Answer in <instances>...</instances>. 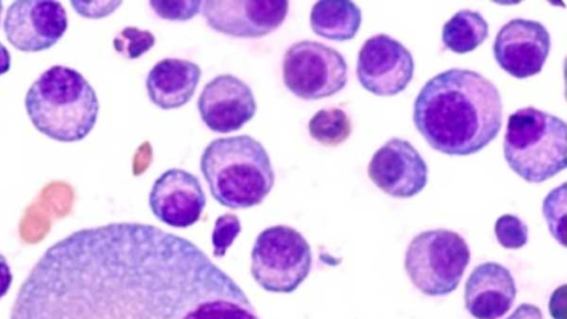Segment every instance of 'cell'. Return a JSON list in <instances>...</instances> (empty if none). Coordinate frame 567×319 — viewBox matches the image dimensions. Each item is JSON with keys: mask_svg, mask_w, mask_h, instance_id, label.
<instances>
[{"mask_svg": "<svg viewBox=\"0 0 567 319\" xmlns=\"http://www.w3.org/2000/svg\"><path fill=\"white\" fill-rule=\"evenodd\" d=\"M24 106L33 126L58 142L85 138L97 121L100 103L93 86L78 70L52 65L29 88Z\"/></svg>", "mask_w": 567, "mask_h": 319, "instance_id": "obj_3", "label": "cell"}, {"mask_svg": "<svg viewBox=\"0 0 567 319\" xmlns=\"http://www.w3.org/2000/svg\"><path fill=\"white\" fill-rule=\"evenodd\" d=\"M465 239L450 229H429L414 236L404 257L405 271L422 294L437 297L453 292L470 263Z\"/></svg>", "mask_w": 567, "mask_h": 319, "instance_id": "obj_6", "label": "cell"}, {"mask_svg": "<svg viewBox=\"0 0 567 319\" xmlns=\"http://www.w3.org/2000/svg\"><path fill=\"white\" fill-rule=\"evenodd\" d=\"M66 29L68 14L59 1H13L3 19L8 42L22 52H40L52 48Z\"/></svg>", "mask_w": 567, "mask_h": 319, "instance_id": "obj_10", "label": "cell"}, {"mask_svg": "<svg viewBox=\"0 0 567 319\" xmlns=\"http://www.w3.org/2000/svg\"><path fill=\"white\" fill-rule=\"evenodd\" d=\"M12 280L13 276L10 265L4 255L0 253V299L3 298L10 290Z\"/></svg>", "mask_w": 567, "mask_h": 319, "instance_id": "obj_28", "label": "cell"}, {"mask_svg": "<svg viewBox=\"0 0 567 319\" xmlns=\"http://www.w3.org/2000/svg\"><path fill=\"white\" fill-rule=\"evenodd\" d=\"M148 204L159 222L171 227L186 228L200 219L206 206V195L194 174L171 168L154 182Z\"/></svg>", "mask_w": 567, "mask_h": 319, "instance_id": "obj_15", "label": "cell"}, {"mask_svg": "<svg viewBox=\"0 0 567 319\" xmlns=\"http://www.w3.org/2000/svg\"><path fill=\"white\" fill-rule=\"evenodd\" d=\"M202 76L198 64L166 58L148 71L145 85L150 100L159 109H178L193 97Z\"/></svg>", "mask_w": 567, "mask_h": 319, "instance_id": "obj_17", "label": "cell"}, {"mask_svg": "<svg viewBox=\"0 0 567 319\" xmlns=\"http://www.w3.org/2000/svg\"><path fill=\"white\" fill-rule=\"evenodd\" d=\"M368 175L385 194L396 198H410L425 187L427 165L409 141L394 137L372 155Z\"/></svg>", "mask_w": 567, "mask_h": 319, "instance_id": "obj_13", "label": "cell"}, {"mask_svg": "<svg viewBox=\"0 0 567 319\" xmlns=\"http://www.w3.org/2000/svg\"><path fill=\"white\" fill-rule=\"evenodd\" d=\"M565 184L555 188L544 199L543 212L548 227L561 245H564L563 216L565 212Z\"/></svg>", "mask_w": 567, "mask_h": 319, "instance_id": "obj_25", "label": "cell"}, {"mask_svg": "<svg viewBox=\"0 0 567 319\" xmlns=\"http://www.w3.org/2000/svg\"><path fill=\"white\" fill-rule=\"evenodd\" d=\"M503 148L519 177L545 182L566 167V123L534 106L518 109L508 116Z\"/></svg>", "mask_w": 567, "mask_h": 319, "instance_id": "obj_5", "label": "cell"}, {"mask_svg": "<svg viewBox=\"0 0 567 319\" xmlns=\"http://www.w3.org/2000/svg\"><path fill=\"white\" fill-rule=\"evenodd\" d=\"M308 131L319 144L333 147L342 144L350 136L352 124L343 110L321 109L310 119Z\"/></svg>", "mask_w": 567, "mask_h": 319, "instance_id": "obj_20", "label": "cell"}, {"mask_svg": "<svg viewBox=\"0 0 567 319\" xmlns=\"http://www.w3.org/2000/svg\"><path fill=\"white\" fill-rule=\"evenodd\" d=\"M155 44V37L148 30L136 27L123 28L113 39L115 51L126 59H137Z\"/></svg>", "mask_w": 567, "mask_h": 319, "instance_id": "obj_21", "label": "cell"}, {"mask_svg": "<svg viewBox=\"0 0 567 319\" xmlns=\"http://www.w3.org/2000/svg\"><path fill=\"white\" fill-rule=\"evenodd\" d=\"M3 3L0 1V22H1V14H2Z\"/></svg>", "mask_w": 567, "mask_h": 319, "instance_id": "obj_30", "label": "cell"}, {"mask_svg": "<svg viewBox=\"0 0 567 319\" xmlns=\"http://www.w3.org/2000/svg\"><path fill=\"white\" fill-rule=\"evenodd\" d=\"M488 35V23L478 12L463 9L443 25V44L455 53H467L481 45Z\"/></svg>", "mask_w": 567, "mask_h": 319, "instance_id": "obj_19", "label": "cell"}, {"mask_svg": "<svg viewBox=\"0 0 567 319\" xmlns=\"http://www.w3.org/2000/svg\"><path fill=\"white\" fill-rule=\"evenodd\" d=\"M413 74L411 52L388 34L370 37L358 53V80L363 89L375 95L391 96L402 92Z\"/></svg>", "mask_w": 567, "mask_h": 319, "instance_id": "obj_9", "label": "cell"}, {"mask_svg": "<svg viewBox=\"0 0 567 319\" xmlns=\"http://www.w3.org/2000/svg\"><path fill=\"white\" fill-rule=\"evenodd\" d=\"M74 11L87 19H101L114 12L122 1H71Z\"/></svg>", "mask_w": 567, "mask_h": 319, "instance_id": "obj_26", "label": "cell"}, {"mask_svg": "<svg viewBox=\"0 0 567 319\" xmlns=\"http://www.w3.org/2000/svg\"><path fill=\"white\" fill-rule=\"evenodd\" d=\"M11 68V54L7 47L0 42V75L6 74Z\"/></svg>", "mask_w": 567, "mask_h": 319, "instance_id": "obj_29", "label": "cell"}, {"mask_svg": "<svg viewBox=\"0 0 567 319\" xmlns=\"http://www.w3.org/2000/svg\"><path fill=\"white\" fill-rule=\"evenodd\" d=\"M505 319H544L542 310L532 303H520Z\"/></svg>", "mask_w": 567, "mask_h": 319, "instance_id": "obj_27", "label": "cell"}, {"mask_svg": "<svg viewBox=\"0 0 567 319\" xmlns=\"http://www.w3.org/2000/svg\"><path fill=\"white\" fill-rule=\"evenodd\" d=\"M241 224L237 215L223 214L216 220L212 233L213 255L223 258L240 234Z\"/></svg>", "mask_w": 567, "mask_h": 319, "instance_id": "obj_23", "label": "cell"}, {"mask_svg": "<svg viewBox=\"0 0 567 319\" xmlns=\"http://www.w3.org/2000/svg\"><path fill=\"white\" fill-rule=\"evenodd\" d=\"M311 265L309 243L290 226L267 227L252 245L250 272L266 291L293 292L308 277Z\"/></svg>", "mask_w": 567, "mask_h": 319, "instance_id": "obj_7", "label": "cell"}, {"mask_svg": "<svg viewBox=\"0 0 567 319\" xmlns=\"http://www.w3.org/2000/svg\"><path fill=\"white\" fill-rule=\"evenodd\" d=\"M515 280L505 266L495 261L477 265L464 286V303L475 319H498L516 298Z\"/></svg>", "mask_w": 567, "mask_h": 319, "instance_id": "obj_16", "label": "cell"}, {"mask_svg": "<svg viewBox=\"0 0 567 319\" xmlns=\"http://www.w3.org/2000/svg\"><path fill=\"white\" fill-rule=\"evenodd\" d=\"M286 88L302 100H319L341 91L348 81V64L336 49L302 40L291 44L282 59Z\"/></svg>", "mask_w": 567, "mask_h": 319, "instance_id": "obj_8", "label": "cell"}, {"mask_svg": "<svg viewBox=\"0 0 567 319\" xmlns=\"http://www.w3.org/2000/svg\"><path fill=\"white\" fill-rule=\"evenodd\" d=\"M286 0H206L202 14L215 31L235 38H260L276 31L285 21Z\"/></svg>", "mask_w": 567, "mask_h": 319, "instance_id": "obj_11", "label": "cell"}, {"mask_svg": "<svg viewBox=\"0 0 567 319\" xmlns=\"http://www.w3.org/2000/svg\"><path fill=\"white\" fill-rule=\"evenodd\" d=\"M497 241L506 249H518L528 240V227L516 215L505 214L499 216L494 225Z\"/></svg>", "mask_w": 567, "mask_h": 319, "instance_id": "obj_22", "label": "cell"}, {"mask_svg": "<svg viewBox=\"0 0 567 319\" xmlns=\"http://www.w3.org/2000/svg\"><path fill=\"white\" fill-rule=\"evenodd\" d=\"M9 319H260L197 245L143 223L75 230L51 245Z\"/></svg>", "mask_w": 567, "mask_h": 319, "instance_id": "obj_1", "label": "cell"}, {"mask_svg": "<svg viewBox=\"0 0 567 319\" xmlns=\"http://www.w3.org/2000/svg\"><path fill=\"white\" fill-rule=\"evenodd\" d=\"M413 122L435 151L474 154L488 145L502 127V97L496 85L482 74L449 69L422 86L414 101Z\"/></svg>", "mask_w": 567, "mask_h": 319, "instance_id": "obj_2", "label": "cell"}, {"mask_svg": "<svg viewBox=\"0 0 567 319\" xmlns=\"http://www.w3.org/2000/svg\"><path fill=\"white\" fill-rule=\"evenodd\" d=\"M202 2L200 0H152L148 4L162 19L186 21L200 11Z\"/></svg>", "mask_w": 567, "mask_h": 319, "instance_id": "obj_24", "label": "cell"}, {"mask_svg": "<svg viewBox=\"0 0 567 319\" xmlns=\"http://www.w3.org/2000/svg\"><path fill=\"white\" fill-rule=\"evenodd\" d=\"M360 8L349 0H320L310 11L312 31L324 39L347 41L355 37L361 24Z\"/></svg>", "mask_w": 567, "mask_h": 319, "instance_id": "obj_18", "label": "cell"}, {"mask_svg": "<svg viewBox=\"0 0 567 319\" xmlns=\"http://www.w3.org/2000/svg\"><path fill=\"white\" fill-rule=\"evenodd\" d=\"M550 50V34L539 21L515 18L503 24L493 43L497 64L525 79L539 73Z\"/></svg>", "mask_w": 567, "mask_h": 319, "instance_id": "obj_12", "label": "cell"}, {"mask_svg": "<svg viewBox=\"0 0 567 319\" xmlns=\"http://www.w3.org/2000/svg\"><path fill=\"white\" fill-rule=\"evenodd\" d=\"M205 125L217 133L238 131L256 114L251 89L233 74H220L205 84L197 100Z\"/></svg>", "mask_w": 567, "mask_h": 319, "instance_id": "obj_14", "label": "cell"}, {"mask_svg": "<svg viewBox=\"0 0 567 319\" xmlns=\"http://www.w3.org/2000/svg\"><path fill=\"white\" fill-rule=\"evenodd\" d=\"M200 171L214 199L231 209L261 204L275 184L266 148L249 135L213 140L200 156Z\"/></svg>", "mask_w": 567, "mask_h": 319, "instance_id": "obj_4", "label": "cell"}]
</instances>
